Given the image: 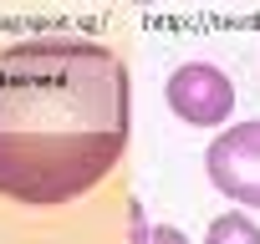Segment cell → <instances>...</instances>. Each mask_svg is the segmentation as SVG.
I'll list each match as a JSON object with an SVG mask.
<instances>
[{
  "label": "cell",
  "instance_id": "1",
  "mask_svg": "<svg viewBox=\"0 0 260 244\" xmlns=\"http://www.w3.org/2000/svg\"><path fill=\"white\" fill-rule=\"evenodd\" d=\"M127 148V66L87 36H31L0 51V193L67 204Z\"/></svg>",
  "mask_w": 260,
  "mask_h": 244
},
{
  "label": "cell",
  "instance_id": "2",
  "mask_svg": "<svg viewBox=\"0 0 260 244\" xmlns=\"http://www.w3.org/2000/svg\"><path fill=\"white\" fill-rule=\"evenodd\" d=\"M204 168L214 178V188L245 209H260V122H240V128H224L209 153Z\"/></svg>",
  "mask_w": 260,
  "mask_h": 244
},
{
  "label": "cell",
  "instance_id": "3",
  "mask_svg": "<svg viewBox=\"0 0 260 244\" xmlns=\"http://www.w3.org/2000/svg\"><path fill=\"white\" fill-rule=\"evenodd\" d=\"M169 107H174L184 122H194V128H214V122H224L230 107H235V87H230V76H224L219 66H209V61H184V66L169 76Z\"/></svg>",
  "mask_w": 260,
  "mask_h": 244
},
{
  "label": "cell",
  "instance_id": "4",
  "mask_svg": "<svg viewBox=\"0 0 260 244\" xmlns=\"http://www.w3.org/2000/svg\"><path fill=\"white\" fill-rule=\"evenodd\" d=\"M209 244H260V224L250 214H219L209 224Z\"/></svg>",
  "mask_w": 260,
  "mask_h": 244
},
{
  "label": "cell",
  "instance_id": "5",
  "mask_svg": "<svg viewBox=\"0 0 260 244\" xmlns=\"http://www.w3.org/2000/svg\"><path fill=\"white\" fill-rule=\"evenodd\" d=\"M133 244H189V239H184V229H174V224L148 229V224H143V209L133 204Z\"/></svg>",
  "mask_w": 260,
  "mask_h": 244
}]
</instances>
